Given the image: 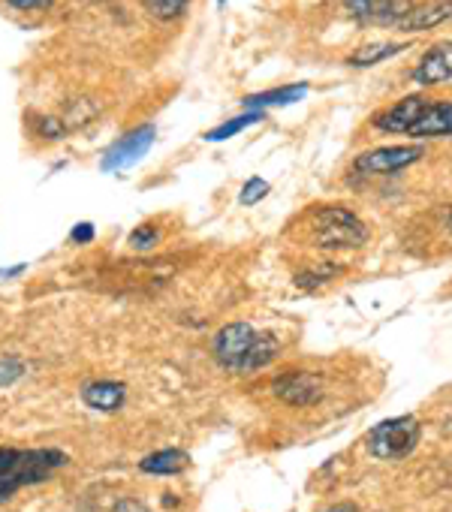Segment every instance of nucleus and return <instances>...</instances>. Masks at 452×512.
Segmentation results:
<instances>
[{"mask_svg":"<svg viewBox=\"0 0 452 512\" xmlns=\"http://www.w3.org/2000/svg\"><path fill=\"white\" fill-rule=\"evenodd\" d=\"M278 341L269 332H257L248 323H230L214 335V359L226 371H263L278 356Z\"/></svg>","mask_w":452,"mask_h":512,"instance_id":"1","label":"nucleus"},{"mask_svg":"<svg viewBox=\"0 0 452 512\" xmlns=\"http://www.w3.org/2000/svg\"><path fill=\"white\" fill-rule=\"evenodd\" d=\"M70 458L61 449H0V503H7L19 488L49 479Z\"/></svg>","mask_w":452,"mask_h":512,"instance_id":"2","label":"nucleus"},{"mask_svg":"<svg viewBox=\"0 0 452 512\" xmlns=\"http://www.w3.org/2000/svg\"><path fill=\"white\" fill-rule=\"evenodd\" d=\"M311 241L323 250H353L368 241V226L344 205H323L311 214Z\"/></svg>","mask_w":452,"mask_h":512,"instance_id":"3","label":"nucleus"},{"mask_svg":"<svg viewBox=\"0 0 452 512\" xmlns=\"http://www.w3.org/2000/svg\"><path fill=\"white\" fill-rule=\"evenodd\" d=\"M365 443H368V452L374 458H404L419 443V422L413 416L386 419L368 434Z\"/></svg>","mask_w":452,"mask_h":512,"instance_id":"4","label":"nucleus"},{"mask_svg":"<svg viewBox=\"0 0 452 512\" xmlns=\"http://www.w3.org/2000/svg\"><path fill=\"white\" fill-rule=\"evenodd\" d=\"M422 157L419 145H389V148H374L356 157V172L362 175H392L407 169L410 163H416Z\"/></svg>","mask_w":452,"mask_h":512,"instance_id":"5","label":"nucleus"},{"mask_svg":"<svg viewBox=\"0 0 452 512\" xmlns=\"http://www.w3.org/2000/svg\"><path fill=\"white\" fill-rule=\"evenodd\" d=\"M154 145V127H139V130H130L127 136H121L103 157V172H121V169H130L136 166Z\"/></svg>","mask_w":452,"mask_h":512,"instance_id":"6","label":"nucleus"},{"mask_svg":"<svg viewBox=\"0 0 452 512\" xmlns=\"http://www.w3.org/2000/svg\"><path fill=\"white\" fill-rule=\"evenodd\" d=\"M350 19L362 25H395L413 10L410 0H344Z\"/></svg>","mask_w":452,"mask_h":512,"instance_id":"7","label":"nucleus"},{"mask_svg":"<svg viewBox=\"0 0 452 512\" xmlns=\"http://www.w3.org/2000/svg\"><path fill=\"white\" fill-rule=\"evenodd\" d=\"M272 392L290 407H308L323 398V380L317 374H284L275 380Z\"/></svg>","mask_w":452,"mask_h":512,"instance_id":"8","label":"nucleus"},{"mask_svg":"<svg viewBox=\"0 0 452 512\" xmlns=\"http://www.w3.org/2000/svg\"><path fill=\"white\" fill-rule=\"evenodd\" d=\"M446 79H452V43H437L416 64L413 82H419V85H437V82H446Z\"/></svg>","mask_w":452,"mask_h":512,"instance_id":"9","label":"nucleus"},{"mask_svg":"<svg viewBox=\"0 0 452 512\" xmlns=\"http://www.w3.org/2000/svg\"><path fill=\"white\" fill-rule=\"evenodd\" d=\"M428 103L422 100V97H404L401 103H395V106H389L386 112H380L377 118H374V127H380V130H386V133H410V127L419 121V115H422V109H425Z\"/></svg>","mask_w":452,"mask_h":512,"instance_id":"10","label":"nucleus"},{"mask_svg":"<svg viewBox=\"0 0 452 512\" xmlns=\"http://www.w3.org/2000/svg\"><path fill=\"white\" fill-rule=\"evenodd\" d=\"M407 136H413V139L452 136V103H428Z\"/></svg>","mask_w":452,"mask_h":512,"instance_id":"11","label":"nucleus"},{"mask_svg":"<svg viewBox=\"0 0 452 512\" xmlns=\"http://www.w3.org/2000/svg\"><path fill=\"white\" fill-rule=\"evenodd\" d=\"M449 19H452V0H434V4L413 7L398 22V31H428V28H437Z\"/></svg>","mask_w":452,"mask_h":512,"instance_id":"12","label":"nucleus"},{"mask_svg":"<svg viewBox=\"0 0 452 512\" xmlns=\"http://www.w3.org/2000/svg\"><path fill=\"white\" fill-rule=\"evenodd\" d=\"M124 398H127V389H124V383H115V380H94L82 389V401L100 413L118 410L124 404Z\"/></svg>","mask_w":452,"mask_h":512,"instance_id":"13","label":"nucleus"},{"mask_svg":"<svg viewBox=\"0 0 452 512\" xmlns=\"http://www.w3.org/2000/svg\"><path fill=\"white\" fill-rule=\"evenodd\" d=\"M187 455L181 449H160V452H151L148 458L139 461V470L142 473H151V476H175L187 467Z\"/></svg>","mask_w":452,"mask_h":512,"instance_id":"14","label":"nucleus"},{"mask_svg":"<svg viewBox=\"0 0 452 512\" xmlns=\"http://www.w3.org/2000/svg\"><path fill=\"white\" fill-rule=\"evenodd\" d=\"M311 85L299 82V85H287V88H275V91H263V94H251L245 97V106L248 109H269V106H290V103H299L305 94H308Z\"/></svg>","mask_w":452,"mask_h":512,"instance_id":"15","label":"nucleus"},{"mask_svg":"<svg viewBox=\"0 0 452 512\" xmlns=\"http://www.w3.org/2000/svg\"><path fill=\"white\" fill-rule=\"evenodd\" d=\"M404 49H407L404 43H368L356 55H350L347 64L350 67H374V64H380V61H386V58H392V55H398Z\"/></svg>","mask_w":452,"mask_h":512,"instance_id":"16","label":"nucleus"},{"mask_svg":"<svg viewBox=\"0 0 452 512\" xmlns=\"http://www.w3.org/2000/svg\"><path fill=\"white\" fill-rule=\"evenodd\" d=\"M260 121H263V112H245V115H236V118H230V121H223L220 127L208 130L205 139H208V142H226V139L239 136L242 130H248L251 124H260Z\"/></svg>","mask_w":452,"mask_h":512,"instance_id":"17","label":"nucleus"},{"mask_svg":"<svg viewBox=\"0 0 452 512\" xmlns=\"http://www.w3.org/2000/svg\"><path fill=\"white\" fill-rule=\"evenodd\" d=\"M145 7H148V13H151L154 19L169 22V19H178V16L184 13L187 0H145Z\"/></svg>","mask_w":452,"mask_h":512,"instance_id":"18","label":"nucleus"},{"mask_svg":"<svg viewBox=\"0 0 452 512\" xmlns=\"http://www.w3.org/2000/svg\"><path fill=\"white\" fill-rule=\"evenodd\" d=\"M25 377V362L13 359V356H4L0 359V386H13Z\"/></svg>","mask_w":452,"mask_h":512,"instance_id":"19","label":"nucleus"},{"mask_svg":"<svg viewBox=\"0 0 452 512\" xmlns=\"http://www.w3.org/2000/svg\"><path fill=\"white\" fill-rule=\"evenodd\" d=\"M266 193H269V181H266V178H251V181L242 187L239 202H242V205H254V202H260Z\"/></svg>","mask_w":452,"mask_h":512,"instance_id":"20","label":"nucleus"},{"mask_svg":"<svg viewBox=\"0 0 452 512\" xmlns=\"http://www.w3.org/2000/svg\"><path fill=\"white\" fill-rule=\"evenodd\" d=\"M157 241H160V232H157L154 226H139V229L130 235V247H136V250H151Z\"/></svg>","mask_w":452,"mask_h":512,"instance_id":"21","label":"nucleus"},{"mask_svg":"<svg viewBox=\"0 0 452 512\" xmlns=\"http://www.w3.org/2000/svg\"><path fill=\"white\" fill-rule=\"evenodd\" d=\"M70 238H73L76 244H88V241H94V223H76V226H73V232H70Z\"/></svg>","mask_w":452,"mask_h":512,"instance_id":"22","label":"nucleus"},{"mask_svg":"<svg viewBox=\"0 0 452 512\" xmlns=\"http://www.w3.org/2000/svg\"><path fill=\"white\" fill-rule=\"evenodd\" d=\"M13 10H46L52 7V0H4Z\"/></svg>","mask_w":452,"mask_h":512,"instance_id":"23","label":"nucleus"},{"mask_svg":"<svg viewBox=\"0 0 452 512\" xmlns=\"http://www.w3.org/2000/svg\"><path fill=\"white\" fill-rule=\"evenodd\" d=\"M115 512H151V509H148L145 503L133 500V497H124V500L115 503Z\"/></svg>","mask_w":452,"mask_h":512,"instance_id":"24","label":"nucleus"},{"mask_svg":"<svg viewBox=\"0 0 452 512\" xmlns=\"http://www.w3.org/2000/svg\"><path fill=\"white\" fill-rule=\"evenodd\" d=\"M320 512H359L353 503H335V506H326V509H320Z\"/></svg>","mask_w":452,"mask_h":512,"instance_id":"25","label":"nucleus"},{"mask_svg":"<svg viewBox=\"0 0 452 512\" xmlns=\"http://www.w3.org/2000/svg\"><path fill=\"white\" fill-rule=\"evenodd\" d=\"M25 272V266H13V269H4L0 272V278H13V275H22Z\"/></svg>","mask_w":452,"mask_h":512,"instance_id":"26","label":"nucleus"},{"mask_svg":"<svg viewBox=\"0 0 452 512\" xmlns=\"http://www.w3.org/2000/svg\"><path fill=\"white\" fill-rule=\"evenodd\" d=\"M449 232H452V214H449Z\"/></svg>","mask_w":452,"mask_h":512,"instance_id":"27","label":"nucleus"},{"mask_svg":"<svg viewBox=\"0 0 452 512\" xmlns=\"http://www.w3.org/2000/svg\"><path fill=\"white\" fill-rule=\"evenodd\" d=\"M220 4H223V0H220Z\"/></svg>","mask_w":452,"mask_h":512,"instance_id":"28","label":"nucleus"}]
</instances>
